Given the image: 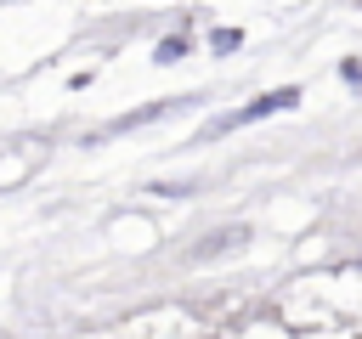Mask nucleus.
<instances>
[{"label":"nucleus","mask_w":362,"mask_h":339,"mask_svg":"<svg viewBox=\"0 0 362 339\" xmlns=\"http://www.w3.org/2000/svg\"><path fill=\"white\" fill-rule=\"evenodd\" d=\"M158 62H181L187 56V34H170V40H158V51H153Z\"/></svg>","instance_id":"7ed1b4c3"},{"label":"nucleus","mask_w":362,"mask_h":339,"mask_svg":"<svg viewBox=\"0 0 362 339\" xmlns=\"http://www.w3.org/2000/svg\"><path fill=\"white\" fill-rule=\"evenodd\" d=\"M209 45H215V51H238V28H215Z\"/></svg>","instance_id":"20e7f679"},{"label":"nucleus","mask_w":362,"mask_h":339,"mask_svg":"<svg viewBox=\"0 0 362 339\" xmlns=\"http://www.w3.org/2000/svg\"><path fill=\"white\" fill-rule=\"evenodd\" d=\"M175 102H153V107H136V113H124V119H113V130H136V124H147V119H164Z\"/></svg>","instance_id":"f03ea898"},{"label":"nucleus","mask_w":362,"mask_h":339,"mask_svg":"<svg viewBox=\"0 0 362 339\" xmlns=\"http://www.w3.org/2000/svg\"><path fill=\"white\" fill-rule=\"evenodd\" d=\"M294 102H300V90H272V96H260V102H249V107L226 113L215 130H238V124H255V119H266V113H283V107H294Z\"/></svg>","instance_id":"f257e3e1"}]
</instances>
